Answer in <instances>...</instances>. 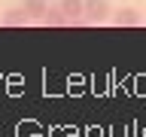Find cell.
<instances>
[{
	"instance_id": "2",
	"label": "cell",
	"mask_w": 146,
	"mask_h": 137,
	"mask_svg": "<svg viewBox=\"0 0 146 137\" xmlns=\"http://www.w3.org/2000/svg\"><path fill=\"white\" fill-rule=\"evenodd\" d=\"M61 9L70 21H82L85 15V0H61Z\"/></svg>"
},
{
	"instance_id": "1",
	"label": "cell",
	"mask_w": 146,
	"mask_h": 137,
	"mask_svg": "<svg viewBox=\"0 0 146 137\" xmlns=\"http://www.w3.org/2000/svg\"><path fill=\"white\" fill-rule=\"evenodd\" d=\"M113 6H110V0H85V15L82 21H91V25H100V21H107Z\"/></svg>"
},
{
	"instance_id": "3",
	"label": "cell",
	"mask_w": 146,
	"mask_h": 137,
	"mask_svg": "<svg viewBox=\"0 0 146 137\" xmlns=\"http://www.w3.org/2000/svg\"><path fill=\"white\" fill-rule=\"evenodd\" d=\"M113 21L119 27H137L140 25V12L137 9H119V12H113Z\"/></svg>"
},
{
	"instance_id": "4",
	"label": "cell",
	"mask_w": 146,
	"mask_h": 137,
	"mask_svg": "<svg viewBox=\"0 0 146 137\" xmlns=\"http://www.w3.org/2000/svg\"><path fill=\"white\" fill-rule=\"evenodd\" d=\"M27 21H31V15L25 12V6L21 9H6V12H3V25L6 27H25Z\"/></svg>"
},
{
	"instance_id": "5",
	"label": "cell",
	"mask_w": 146,
	"mask_h": 137,
	"mask_svg": "<svg viewBox=\"0 0 146 137\" xmlns=\"http://www.w3.org/2000/svg\"><path fill=\"white\" fill-rule=\"evenodd\" d=\"M40 21H43V25H70V18L64 15L61 6H49V9H46V15L40 18Z\"/></svg>"
},
{
	"instance_id": "6",
	"label": "cell",
	"mask_w": 146,
	"mask_h": 137,
	"mask_svg": "<svg viewBox=\"0 0 146 137\" xmlns=\"http://www.w3.org/2000/svg\"><path fill=\"white\" fill-rule=\"evenodd\" d=\"M49 9V0H25V12L31 18H43Z\"/></svg>"
}]
</instances>
